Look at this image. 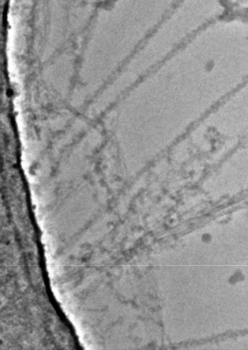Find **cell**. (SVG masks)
<instances>
[{
    "mask_svg": "<svg viewBox=\"0 0 248 350\" xmlns=\"http://www.w3.org/2000/svg\"><path fill=\"white\" fill-rule=\"evenodd\" d=\"M202 240L204 243H209L212 240V237L208 233H205L202 236Z\"/></svg>",
    "mask_w": 248,
    "mask_h": 350,
    "instance_id": "obj_1",
    "label": "cell"
}]
</instances>
